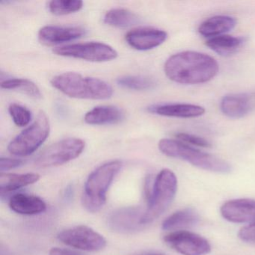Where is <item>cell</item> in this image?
I'll list each match as a JSON object with an SVG mask.
<instances>
[{
  "mask_svg": "<svg viewBox=\"0 0 255 255\" xmlns=\"http://www.w3.org/2000/svg\"><path fill=\"white\" fill-rule=\"evenodd\" d=\"M219 69V64L213 57L195 51L173 55L164 66L169 80L184 85L207 83L217 75Z\"/></svg>",
  "mask_w": 255,
  "mask_h": 255,
  "instance_id": "obj_1",
  "label": "cell"
},
{
  "mask_svg": "<svg viewBox=\"0 0 255 255\" xmlns=\"http://www.w3.org/2000/svg\"><path fill=\"white\" fill-rule=\"evenodd\" d=\"M50 84L64 95L77 99L106 100L113 94L112 86L104 80L74 72L56 76Z\"/></svg>",
  "mask_w": 255,
  "mask_h": 255,
  "instance_id": "obj_2",
  "label": "cell"
},
{
  "mask_svg": "<svg viewBox=\"0 0 255 255\" xmlns=\"http://www.w3.org/2000/svg\"><path fill=\"white\" fill-rule=\"evenodd\" d=\"M122 162L113 160L106 162L89 176L82 196V204L89 213H97L107 201V193L119 171Z\"/></svg>",
  "mask_w": 255,
  "mask_h": 255,
  "instance_id": "obj_3",
  "label": "cell"
},
{
  "mask_svg": "<svg viewBox=\"0 0 255 255\" xmlns=\"http://www.w3.org/2000/svg\"><path fill=\"white\" fill-rule=\"evenodd\" d=\"M159 149L169 157L182 159L206 171L226 174L231 171L228 162L214 155L193 148L177 140L163 138L159 142Z\"/></svg>",
  "mask_w": 255,
  "mask_h": 255,
  "instance_id": "obj_4",
  "label": "cell"
},
{
  "mask_svg": "<svg viewBox=\"0 0 255 255\" xmlns=\"http://www.w3.org/2000/svg\"><path fill=\"white\" fill-rule=\"evenodd\" d=\"M177 189V180L174 173L167 168L162 169L155 178L153 192L141 219L143 225L151 223L168 208L175 197Z\"/></svg>",
  "mask_w": 255,
  "mask_h": 255,
  "instance_id": "obj_5",
  "label": "cell"
},
{
  "mask_svg": "<svg viewBox=\"0 0 255 255\" xmlns=\"http://www.w3.org/2000/svg\"><path fill=\"white\" fill-rule=\"evenodd\" d=\"M50 130L48 118L44 112L41 111L34 123L9 143L8 151L11 154L18 156L32 154L46 141Z\"/></svg>",
  "mask_w": 255,
  "mask_h": 255,
  "instance_id": "obj_6",
  "label": "cell"
},
{
  "mask_svg": "<svg viewBox=\"0 0 255 255\" xmlns=\"http://www.w3.org/2000/svg\"><path fill=\"white\" fill-rule=\"evenodd\" d=\"M85 141L80 138L61 140L43 150L35 160L39 168L59 166L77 159L85 149Z\"/></svg>",
  "mask_w": 255,
  "mask_h": 255,
  "instance_id": "obj_7",
  "label": "cell"
},
{
  "mask_svg": "<svg viewBox=\"0 0 255 255\" xmlns=\"http://www.w3.org/2000/svg\"><path fill=\"white\" fill-rule=\"evenodd\" d=\"M53 53L58 56L75 58L94 62H107L118 57V53L108 44L100 42L78 43L56 47Z\"/></svg>",
  "mask_w": 255,
  "mask_h": 255,
  "instance_id": "obj_8",
  "label": "cell"
},
{
  "mask_svg": "<svg viewBox=\"0 0 255 255\" xmlns=\"http://www.w3.org/2000/svg\"><path fill=\"white\" fill-rule=\"evenodd\" d=\"M58 238L67 246L86 252L103 250L107 243L101 234L86 225L64 230L59 233Z\"/></svg>",
  "mask_w": 255,
  "mask_h": 255,
  "instance_id": "obj_9",
  "label": "cell"
},
{
  "mask_svg": "<svg viewBox=\"0 0 255 255\" xmlns=\"http://www.w3.org/2000/svg\"><path fill=\"white\" fill-rule=\"evenodd\" d=\"M164 241L182 255H205L211 251L209 242L195 233L177 231L164 237Z\"/></svg>",
  "mask_w": 255,
  "mask_h": 255,
  "instance_id": "obj_10",
  "label": "cell"
},
{
  "mask_svg": "<svg viewBox=\"0 0 255 255\" xmlns=\"http://www.w3.org/2000/svg\"><path fill=\"white\" fill-rule=\"evenodd\" d=\"M167 37L168 35L165 31L151 27H140L128 32L125 40L132 48L145 51L163 44Z\"/></svg>",
  "mask_w": 255,
  "mask_h": 255,
  "instance_id": "obj_11",
  "label": "cell"
},
{
  "mask_svg": "<svg viewBox=\"0 0 255 255\" xmlns=\"http://www.w3.org/2000/svg\"><path fill=\"white\" fill-rule=\"evenodd\" d=\"M144 213L137 207L119 209L108 218V225L112 230L119 233H132L142 226L141 219Z\"/></svg>",
  "mask_w": 255,
  "mask_h": 255,
  "instance_id": "obj_12",
  "label": "cell"
},
{
  "mask_svg": "<svg viewBox=\"0 0 255 255\" xmlns=\"http://www.w3.org/2000/svg\"><path fill=\"white\" fill-rule=\"evenodd\" d=\"M224 219L233 223L255 222V200L241 198L227 201L221 207Z\"/></svg>",
  "mask_w": 255,
  "mask_h": 255,
  "instance_id": "obj_13",
  "label": "cell"
},
{
  "mask_svg": "<svg viewBox=\"0 0 255 255\" xmlns=\"http://www.w3.org/2000/svg\"><path fill=\"white\" fill-rule=\"evenodd\" d=\"M86 33V29L79 26H46L38 32V40L44 45L51 46L74 41Z\"/></svg>",
  "mask_w": 255,
  "mask_h": 255,
  "instance_id": "obj_14",
  "label": "cell"
},
{
  "mask_svg": "<svg viewBox=\"0 0 255 255\" xmlns=\"http://www.w3.org/2000/svg\"><path fill=\"white\" fill-rule=\"evenodd\" d=\"M148 111L159 116L166 117L192 119L203 116L205 113L204 107L187 104H171L154 105L149 107Z\"/></svg>",
  "mask_w": 255,
  "mask_h": 255,
  "instance_id": "obj_15",
  "label": "cell"
},
{
  "mask_svg": "<svg viewBox=\"0 0 255 255\" xmlns=\"http://www.w3.org/2000/svg\"><path fill=\"white\" fill-rule=\"evenodd\" d=\"M9 207L15 213L30 216L44 213L47 209L45 202L41 198L25 193L13 195L9 201Z\"/></svg>",
  "mask_w": 255,
  "mask_h": 255,
  "instance_id": "obj_16",
  "label": "cell"
},
{
  "mask_svg": "<svg viewBox=\"0 0 255 255\" xmlns=\"http://www.w3.org/2000/svg\"><path fill=\"white\" fill-rule=\"evenodd\" d=\"M124 119V113L113 106H100L86 113L84 117L86 123L91 125H114Z\"/></svg>",
  "mask_w": 255,
  "mask_h": 255,
  "instance_id": "obj_17",
  "label": "cell"
},
{
  "mask_svg": "<svg viewBox=\"0 0 255 255\" xmlns=\"http://www.w3.org/2000/svg\"><path fill=\"white\" fill-rule=\"evenodd\" d=\"M237 25L234 17L226 15L215 16L203 22L198 28V32L206 38L220 36L232 30Z\"/></svg>",
  "mask_w": 255,
  "mask_h": 255,
  "instance_id": "obj_18",
  "label": "cell"
},
{
  "mask_svg": "<svg viewBox=\"0 0 255 255\" xmlns=\"http://www.w3.org/2000/svg\"><path fill=\"white\" fill-rule=\"evenodd\" d=\"M221 110L231 119H241L250 110V100L246 94L226 95L221 102Z\"/></svg>",
  "mask_w": 255,
  "mask_h": 255,
  "instance_id": "obj_19",
  "label": "cell"
},
{
  "mask_svg": "<svg viewBox=\"0 0 255 255\" xmlns=\"http://www.w3.org/2000/svg\"><path fill=\"white\" fill-rule=\"evenodd\" d=\"M246 39L243 37L220 35L210 38L206 45L219 56H230L237 53L242 48Z\"/></svg>",
  "mask_w": 255,
  "mask_h": 255,
  "instance_id": "obj_20",
  "label": "cell"
},
{
  "mask_svg": "<svg viewBox=\"0 0 255 255\" xmlns=\"http://www.w3.org/2000/svg\"><path fill=\"white\" fill-rule=\"evenodd\" d=\"M40 175L35 173L27 174H11L1 173L0 174V190L1 194L8 193L20 188L33 184L39 180Z\"/></svg>",
  "mask_w": 255,
  "mask_h": 255,
  "instance_id": "obj_21",
  "label": "cell"
},
{
  "mask_svg": "<svg viewBox=\"0 0 255 255\" xmlns=\"http://www.w3.org/2000/svg\"><path fill=\"white\" fill-rule=\"evenodd\" d=\"M198 220L199 216L195 210L190 208L184 209L175 212L165 219L162 222V228L164 231H173L190 228L196 225Z\"/></svg>",
  "mask_w": 255,
  "mask_h": 255,
  "instance_id": "obj_22",
  "label": "cell"
},
{
  "mask_svg": "<svg viewBox=\"0 0 255 255\" xmlns=\"http://www.w3.org/2000/svg\"><path fill=\"white\" fill-rule=\"evenodd\" d=\"M104 22L114 27L127 28L137 24L139 22V17L129 10L113 8L106 13Z\"/></svg>",
  "mask_w": 255,
  "mask_h": 255,
  "instance_id": "obj_23",
  "label": "cell"
},
{
  "mask_svg": "<svg viewBox=\"0 0 255 255\" xmlns=\"http://www.w3.org/2000/svg\"><path fill=\"white\" fill-rule=\"evenodd\" d=\"M1 88L7 90L18 91L35 99H41L42 94L36 84L27 79H8L1 83Z\"/></svg>",
  "mask_w": 255,
  "mask_h": 255,
  "instance_id": "obj_24",
  "label": "cell"
},
{
  "mask_svg": "<svg viewBox=\"0 0 255 255\" xmlns=\"http://www.w3.org/2000/svg\"><path fill=\"white\" fill-rule=\"evenodd\" d=\"M119 86L135 91L148 90L154 87V80L150 77L142 76H124L117 79Z\"/></svg>",
  "mask_w": 255,
  "mask_h": 255,
  "instance_id": "obj_25",
  "label": "cell"
},
{
  "mask_svg": "<svg viewBox=\"0 0 255 255\" xmlns=\"http://www.w3.org/2000/svg\"><path fill=\"white\" fill-rule=\"evenodd\" d=\"M83 7V2L80 0H53L48 4L50 12L59 16L79 11Z\"/></svg>",
  "mask_w": 255,
  "mask_h": 255,
  "instance_id": "obj_26",
  "label": "cell"
},
{
  "mask_svg": "<svg viewBox=\"0 0 255 255\" xmlns=\"http://www.w3.org/2000/svg\"><path fill=\"white\" fill-rule=\"evenodd\" d=\"M10 116L13 122L18 127H26L32 120V113L23 106L17 104H12L8 107Z\"/></svg>",
  "mask_w": 255,
  "mask_h": 255,
  "instance_id": "obj_27",
  "label": "cell"
},
{
  "mask_svg": "<svg viewBox=\"0 0 255 255\" xmlns=\"http://www.w3.org/2000/svg\"><path fill=\"white\" fill-rule=\"evenodd\" d=\"M176 137L178 138L179 141L183 143H187V144H191L198 147H205V148L212 147L210 141L198 135L186 133V132H180L176 135Z\"/></svg>",
  "mask_w": 255,
  "mask_h": 255,
  "instance_id": "obj_28",
  "label": "cell"
},
{
  "mask_svg": "<svg viewBox=\"0 0 255 255\" xmlns=\"http://www.w3.org/2000/svg\"><path fill=\"white\" fill-rule=\"evenodd\" d=\"M239 237L246 243H255V222L242 228Z\"/></svg>",
  "mask_w": 255,
  "mask_h": 255,
  "instance_id": "obj_29",
  "label": "cell"
},
{
  "mask_svg": "<svg viewBox=\"0 0 255 255\" xmlns=\"http://www.w3.org/2000/svg\"><path fill=\"white\" fill-rule=\"evenodd\" d=\"M23 163V161L20 159L2 157L0 159V170L2 173L3 171L17 168Z\"/></svg>",
  "mask_w": 255,
  "mask_h": 255,
  "instance_id": "obj_30",
  "label": "cell"
},
{
  "mask_svg": "<svg viewBox=\"0 0 255 255\" xmlns=\"http://www.w3.org/2000/svg\"><path fill=\"white\" fill-rule=\"evenodd\" d=\"M49 255H83L80 252L72 249H62V248H52L49 252Z\"/></svg>",
  "mask_w": 255,
  "mask_h": 255,
  "instance_id": "obj_31",
  "label": "cell"
}]
</instances>
